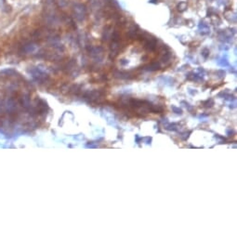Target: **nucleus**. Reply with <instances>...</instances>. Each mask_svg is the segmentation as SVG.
<instances>
[{"label": "nucleus", "instance_id": "1", "mask_svg": "<svg viewBox=\"0 0 237 237\" xmlns=\"http://www.w3.org/2000/svg\"><path fill=\"white\" fill-rule=\"evenodd\" d=\"M173 110L176 112V114H181L182 113L180 109H178V108H176V107H173Z\"/></svg>", "mask_w": 237, "mask_h": 237}]
</instances>
